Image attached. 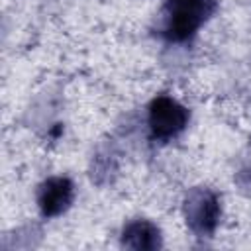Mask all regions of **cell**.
I'll list each match as a JSON object with an SVG mask.
<instances>
[{
  "label": "cell",
  "instance_id": "obj_1",
  "mask_svg": "<svg viewBox=\"0 0 251 251\" xmlns=\"http://www.w3.org/2000/svg\"><path fill=\"white\" fill-rule=\"evenodd\" d=\"M216 0H165L159 33L169 43H184L214 16Z\"/></svg>",
  "mask_w": 251,
  "mask_h": 251
},
{
  "label": "cell",
  "instance_id": "obj_2",
  "mask_svg": "<svg viewBox=\"0 0 251 251\" xmlns=\"http://www.w3.org/2000/svg\"><path fill=\"white\" fill-rule=\"evenodd\" d=\"M190 120V112L176 98L159 94L151 100L147 110V126L155 141H171L180 135Z\"/></svg>",
  "mask_w": 251,
  "mask_h": 251
},
{
  "label": "cell",
  "instance_id": "obj_3",
  "mask_svg": "<svg viewBox=\"0 0 251 251\" xmlns=\"http://www.w3.org/2000/svg\"><path fill=\"white\" fill-rule=\"evenodd\" d=\"M184 218L188 227L198 237H208L216 231L222 216L220 196L210 188H192L184 198Z\"/></svg>",
  "mask_w": 251,
  "mask_h": 251
},
{
  "label": "cell",
  "instance_id": "obj_4",
  "mask_svg": "<svg viewBox=\"0 0 251 251\" xmlns=\"http://www.w3.org/2000/svg\"><path fill=\"white\" fill-rule=\"evenodd\" d=\"M75 198V184L69 176H49L39 184L37 206L43 218H57L67 212Z\"/></svg>",
  "mask_w": 251,
  "mask_h": 251
},
{
  "label": "cell",
  "instance_id": "obj_5",
  "mask_svg": "<svg viewBox=\"0 0 251 251\" xmlns=\"http://www.w3.org/2000/svg\"><path fill=\"white\" fill-rule=\"evenodd\" d=\"M122 245L129 249H159L161 229L149 220H131L124 226L122 231Z\"/></svg>",
  "mask_w": 251,
  "mask_h": 251
}]
</instances>
